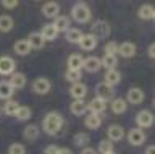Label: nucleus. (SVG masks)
<instances>
[{
    "mask_svg": "<svg viewBox=\"0 0 155 154\" xmlns=\"http://www.w3.org/2000/svg\"><path fill=\"white\" fill-rule=\"evenodd\" d=\"M63 123H65V118L60 112H48L42 120V130L47 135H57L61 130Z\"/></svg>",
    "mask_w": 155,
    "mask_h": 154,
    "instance_id": "obj_1",
    "label": "nucleus"
},
{
    "mask_svg": "<svg viewBox=\"0 0 155 154\" xmlns=\"http://www.w3.org/2000/svg\"><path fill=\"white\" fill-rule=\"evenodd\" d=\"M91 16H92V13H91V8H89L87 3L78 2V3L73 5V8H71V18L76 23H79V25H86V23L91 21Z\"/></svg>",
    "mask_w": 155,
    "mask_h": 154,
    "instance_id": "obj_2",
    "label": "nucleus"
},
{
    "mask_svg": "<svg viewBox=\"0 0 155 154\" xmlns=\"http://www.w3.org/2000/svg\"><path fill=\"white\" fill-rule=\"evenodd\" d=\"M110 33H111L110 25L105 20H97V21L92 23V26H91V34L95 36L97 39H105V37L110 36Z\"/></svg>",
    "mask_w": 155,
    "mask_h": 154,
    "instance_id": "obj_3",
    "label": "nucleus"
},
{
    "mask_svg": "<svg viewBox=\"0 0 155 154\" xmlns=\"http://www.w3.org/2000/svg\"><path fill=\"white\" fill-rule=\"evenodd\" d=\"M50 89H52V83L48 78H45V76H41V78H36L32 81V91L36 94L45 96V94L50 93Z\"/></svg>",
    "mask_w": 155,
    "mask_h": 154,
    "instance_id": "obj_4",
    "label": "nucleus"
},
{
    "mask_svg": "<svg viewBox=\"0 0 155 154\" xmlns=\"http://www.w3.org/2000/svg\"><path fill=\"white\" fill-rule=\"evenodd\" d=\"M136 123H137L139 128H150L153 125V114L150 110H139L137 115H136Z\"/></svg>",
    "mask_w": 155,
    "mask_h": 154,
    "instance_id": "obj_5",
    "label": "nucleus"
},
{
    "mask_svg": "<svg viewBox=\"0 0 155 154\" xmlns=\"http://www.w3.org/2000/svg\"><path fill=\"white\" fill-rule=\"evenodd\" d=\"M95 98L104 99L105 102H110L111 99L115 98V89L108 86L107 83H99L95 86Z\"/></svg>",
    "mask_w": 155,
    "mask_h": 154,
    "instance_id": "obj_6",
    "label": "nucleus"
},
{
    "mask_svg": "<svg viewBox=\"0 0 155 154\" xmlns=\"http://www.w3.org/2000/svg\"><path fill=\"white\" fill-rule=\"evenodd\" d=\"M128 141L131 146H140V144H144L145 141V133H144V130L142 128H131L129 132H128Z\"/></svg>",
    "mask_w": 155,
    "mask_h": 154,
    "instance_id": "obj_7",
    "label": "nucleus"
},
{
    "mask_svg": "<svg viewBox=\"0 0 155 154\" xmlns=\"http://www.w3.org/2000/svg\"><path fill=\"white\" fill-rule=\"evenodd\" d=\"M16 68V63L10 55H2L0 57V75L2 76H10Z\"/></svg>",
    "mask_w": 155,
    "mask_h": 154,
    "instance_id": "obj_8",
    "label": "nucleus"
},
{
    "mask_svg": "<svg viewBox=\"0 0 155 154\" xmlns=\"http://www.w3.org/2000/svg\"><path fill=\"white\" fill-rule=\"evenodd\" d=\"M136 52H137V47H136L134 42H121V44L118 46V50H116V54H118L120 57H123V59H131V57L136 55Z\"/></svg>",
    "mask_w": 155,
    "mask_h": 154,
    "instance_id": "obj_9",
    "label": "nucleus"
},
{
    "mask_svg": "<svg viewBox=\"0 0 155 154\" xmlns=\"http://www.w3.org/2000/svg\"><path fill=\"white\" fill-rule=\"evenodd\" d=\"M82 68H84L87 73H97L100 68H102V62L99 57L95 55H91V57H86L82 60Z\"/></svg>",
    "mask_w": 155,
    "mask_h": 154,
    "instance_id": "obj_10",
    "label": "nucleus"
},
{
    "mask_svg": "<svg viewBox=\"0 0 155 154\" xmlns=\"http://www.w3.org/2000/svg\"><path fill=\"white\" fill-rule=\"evenodd\" d=\"M107 105H108V102H105L104 99L100 98H94L91 99L89 102H87V112H92V114H99L102 115L107 110Z\"/></svg>",
    "mask_w": 155,
    "mask_h": 154,
    "instance_id": "obj_11",
    "label": "nucleus"
},
{
    "mask_svg": "<svg viewBox=\"0 0 155 154\" xmlns=\"http://www.w3.org/2000/svg\"><path fill=\"white\" fill-rule=\"evenodd\" d=\"M107 139H110V141H113V143H116V141H121V139L124 138V128L121 127V125H116V123H113V125H110L108 128H107Z\"/></svg>",
    "mask_w": 155,
    "mask_h": 154,
    "instance_id": "obj_12",
    "label": "nucleus"
},
{
    "mask_svg": "<svg viewBox=\"0 0 155 154\" xmlns=\"http://www.w3.org/2000/svg\"><path fill=\"white\" fill-rule=\"evenodd\" d=\"M144 98H145V94L140 88H131L128 91V94H126V102L131 105H137L144 101Z\"/></svg>",
    "mask_w": 155,
    "mask_h": 154,
    "instance_id": "obj_13",
    "label": "nucleus"
},
{
    "mask_svg": "<svg viewBox=\"0 0 155 154\" xmlns=\"http://www.w3.org/2000/svg\"><path fill=\"white\" fill-rule=\"evenodd\" d=\"M78 44H79V47L82 50H94L97 47V44H99V39L89 33V34H82V37L79 39Z\"/></svg>",
    "mask_w": 155,
    "mask_h": 154,
    "instance_id": "obj_14",
    "label": "nucleus"
},
{
    "mask_svg": "<svg viewBox=\"0 0 155 154\" xmlns=\"http://www.w3.org/2000/svg\"><path fill=\"white\" fill-rule=\"evenodd\" d=\"M58 13H60V5H58L57 2H47L44 3L42 7V15L48 18V20H55L58 16Z\"/></svg>",
    "mask_w": 155,
    "mask_h": 154,
    "instance_id": "obj_15",
    "label": "nucleus"
},
{
    "mask_svg": "<svg viewBox=\"0 0 155 154\" xmlns=\"http://www.w3.org/2000/svg\"><path fill=\"white\" fill-rule=\"evenodd\" d=\"M26 75L24 73H19V71H13L12 75H10V80H8V83L13 86L15 89H23L24 86H26Z\"/></svg>",
    "mask_w": 155,
    "mask_h": 154,
    "instance_id": "obj_16",
    "label": "nucleus"
},
{
    "mask_svg": "<svg viewBox=\"0 0 155 154\" xmlns=\"http://www.w3.org/2000/svg\"><path fill=\"white\" fill-rule=\"evenodd\" d=\"M84 125H86V128H89V130H99L100 125H102V117L99 114L87 112L86 118H84Z\"/></svg>",
    "mask_w": 155,
    "mask_h": 154,
    "instance_id": "obj_17",
    "label": "nucleus"
},
{
    "mask_svg": "<svg viewBox=\"0 0 155 154\" xmlns=\"http://www.w3.org/2000/svg\"><path fill=\"white\" fill-rule=\"evenodd\" d=\"M110 109L113 114L121 115V114L126 112V109H128V102H126V99H123V98H113L110 101Z\"/></svg>",
    "mask_w": 155,
    "mask_h": 154,
    "instance_id": "obj_18",
    "label": "nucleus"
},
{
    "mask_svg": "<svg viewBox=\"0 0 155 154\" xmlns=\"http://www.w3.org/2000/svg\"><path fill=\"white\" fill-rule=\"evenodd\" d=\"M28 42H29V46H31V49H36V50L45 47V39H44L42 34L37 31H34L28 36Z\"/></svg>",
    "mask_w": 155,
    "mask_h": 154,
    "instance_id": "obj_19",
    "label": "nucleus"
},
{
    "mask_svg": "<svg viewBox=\"0 0 155 154\" xmlns=\"http://www.w3.org/2000/svg\"><path fill=\"white\" fill-rule=\"evenodd\" d=\"M70 110L73 115H78V117L86 115L87 114V102L84 99H74L70 105Z\"/></svg>",
    "mask_w": 155,
    "mask_h": 154,
    "instance_id": "obj_20",
    "label": "nucleus"
},
{
    "mask_svg": "<svg viewBox=\"0 0 155 154\" xmlns=\"http://www.w3.org/2000/svg\"><path fill=\"white\" fill-rule=\"evenodd\" d=\"M70 94L73 99H84L87 96V86L84 83H73L70 88Z\"/></svg>",
    "mask_w": 155,
    "mask_h": 154,
    "instance_id": "obj_21",
    "label": "nucleus"
},
{
    "mask_svg": "<svg viewBox=\"0 0 155 154\" xmlns=\"http://www.w3.org/2000/svg\"><path fill=\"white\" fill-rule=\"evenodd\" d=\"M52 25L55 26V29H57L58 33H66L68 29H70V26H71V20H70L68 16L58 15L55 20H53Z\"/></svg>",
    "mask_w": 155,
    "mask_h": 154,
    "instance_id": "obj_22",
    "label": "nucleus"
},
{
    "mask_svg": "<svg viewBox=\"0 0 155 154\" xmlns=\"http://www.w3.org/2000/svg\"><path fill=\"white\" fill-rule=\"evenodd\" d=\"M120 81H121V73L116 68H111V70L105 71V81L104 83H107L108 86H111V88H115L116 84H120Z\"/></svg>",
    "mask_w": 155,
    "mask_h": 154,
    "instance_id": "obj_23",
    "label": "nucleus"
},
{
    "mask_svg": "<svg viewBox=\"0 0 155 154\" xmlns=\"http://www.w3.org/2000/svg\"><path fill=\"white\" fill-rule=\"evenodd\" d=\"M13 50H15V54L24 57V55L31 54L32 49H31V46H29L28 39H19V41H16V42L13 44Z\"/></svg>",
    "mask_w": 155,
    "mask_h": 154,
    "instance_id": "obj_24",
    "label": "nucleus"
},
{
    "mask_svg": "<svg viewBox=\"0 0 155 154\" xmlns=\"http://www.w3.org/2000/svg\"><path fill=\"white\" fill-rule=\"evenodd\" d=\"M153 15H155V10H153V5H150V3H144V5L139 7L137 10V16L140 20H153Z\"/></svg>",
    "mask_w": 155,
    "mask_h": 154,
    "instance_id": "obj_25",
    "label": "nucleus"
},
{
    "mask_svg": "<svg viewBox=\"0 0 155 154\" xmlns=\"http://www.w3.org/2000/svg\"><path fill=\"white\" fill-rule=\"evenodd\" d=\"M42 34V37L45 39V42L48 41H55L57 39V36H58V31L55 29V26L52 25V23H48V25H44V28L41 31H39Z\"/></svg>",
    "mask_w": 155,
    "mask_h": 154,
    "instance_id": "obj_26",
    "label": "nucleus"
},
{
    "mask_svg": "<svg viewBox=\"0 0 155 154\" xmlns=\"http://www.w3.org/2000/svg\"><path fill=\"white\" fill-rule=\"evenodd\" d=\"M39 133H41V128L32 123V125H28V127L24 128L23 138L26 139V141H36V139L39 138Z\"/></svg>",
    "mask_w": 155,
    "mask_h": 154,
    "instance_id": "obj_27",
    "label": "nucleus"
},
{
    "mask_svg": "<svg viewBox=\"0 0 155 154\" xmlns=\"http://www.w3.org/2000/svg\"><path fill=\"white\" fill-rule=\"evenodd\" d=\"M82 60H84V57L81 54H71L68 57V70H81L82 68Z\"/></svg>",
    "mask_w": 155,
    "mask_h": 154,
    "instance_id": "obj_28",
    "label": "nucleus"
},
{
    "mask_svg": "<svg viewBox=\"0 0 155 154\" xmlns=\"http://www.w3.org/2000/svg\"><path fill=\"white\" fill-rule=\"evenodd\" d=\"M15 94V88L8 81H0V99L2 101H7V99H12Z\"/></svg>",
    "mask_w": 155,
    "mask_h": 154,
    "instance_id": "obj_29",
    "label": "nucleus"
},
{
    "mask_svg": "<svg viewBox=\"0 0 155 154\" xmlns=\"http://www.w3.org/2000/svg\"><path fill=\"white\" fill-rule=\"evenodd\" d=\"M100 62H102V68H105V70L116 68V65H118V59H116V55H113V54H104Z\"/></svg>",
    "mask_w": 155,
    "mask_h": 154,
    "instance_id": "obj_30",
    "label": "nucleus"
},
{
    "mask_svg": "<svg viewBox=\"0 0 155 154\" xmlns=\"http://www.w3.org/2000/svg\"><path fill=\"white\" fill-rule=\"evenodd\" d=\"M82 33L81 29H78V28H70L66 33H65V36H66V41L70 42V44H78L79 42V39L82 37Z\"/></svg>",
    "mask_w": 155,
    "mask_h": 154,
    "instance_id": "obj_31",
    "label": "nucleus"
},
{
    "mask_svg": "<svg viewBox=\"0 0 155 154\" xmlns=\"http://www.w3.org/2000/svg\"><path fill=\"white\" fill-rule=\"evenodd\" d=\"M89 141H91L89 133H84V132H79L73 136V143H74V146H78V148H86Z\"/></svg>",
    "mask_w": 155,
    "mask_h": 154,
    "instance_id": "obj_32",
    "label": "nucleus"
},
{
    "mask_svg": "<svg viewBox=\"0 0 155 154\" xmlns=\"http://www.w3.org/2000/svg\"><path fill=\"white\" fill-rule=\"evenodd\" d=\"M15 26V21L10 15H2L0 16V33H10Z\"/></svg>",
    "mask_w": 155,
    "mask_h": 154,
    "instance_id": "obj_33",
    "label": "nucleus"
},
{
    "mask_svg": "<svg viewBox=\"0 0 155 154\" xmlns=\"http://www.w3.org/2000/svg\"><path fill=\"white\" fill-rule=\"evenodd\" d=\"M31 115H32V110L29 109L28 105H19L16 114H15V117H16L19 122H26V120L31 118Z\"/></svg>",
    "mask_w": 155,
    "mask_h": 154,
    "instance_id": "obj_34",
    "label": "nucleus"
},
{
    "mask_svg": "<svg viewBox=\"0 0 155 154\" xmlns=\"http://www.w3.org/2000/svg\"><path fill=\"white\" fill-rule=\"evenodd\" d=\"M19 107V104L16 102V101H13V99H7L5 101V104H3V109H2V112L5 115H15L16 114V110Z\"/></svg>",
    "mask_w": 155,
    "mask_h": 154,
    "instance_id": "obj_35",
    "label": "nucleus"
},
{
    "mask_svg": "<svg viewBox=\"0 0 155 154\" xmlns=\"http://www.w3.org/2000/svg\"><path fill=\"white\" fill-rule=\"evenodd\" d=\"M115 151V144L113 141L110 139H102L99 143V148H97V152L99 154H108V152H113Z\"/></svg>",
    "mask_w": 155,
    "mask_h": 154,
    "instance_id": "obj_36",
    "label": "nucleus"
},
{
    "mask_svg": "<svg viewBox=\"0 0 155 154\" xmlns=\"http://www.w3.org/2000/svg\"><path fill=\"white\" fill-rule=\"evenodd\" d=\"M82 78V73H81V70H66V73H65V80L66 81H70V83H79Z\"/></svg>",
    "mask_w": 155,
    "mask_h": 154,
    "instance_id": "obj_37",
    "label": "nucleus"
},
{
    "mask_svg": "<svg viewBox=\"0 0 155 154\" xmlns=\"http://www.w3.org/2000/svg\"><path fill=\"white\" fill-rule=\"evenodd\" d=\"M8 154H26V146L21 143H13L8 148Z\"/></svg>",
    "mask_w": 155,
    "mask_h": 154,
    "instance_id": "obj_38",
    "label": "nucleus"
},
{
    "mask_svg": "<svg viewBox=\"0 0 155 154\" xmlns=\"http://www.w3.org/2000/svg\"><path fill=\"white\" fill-rule=\"evenodd\" d=\"M116 50H118V44H116L115 41H108L105 44V47H104V52L105 54H113V55H116Z\"/></svg>",
    "mask_w": 155,
    "mask_h": 154,
    "instance_id": "obj_39",
    "label": "nucleus"
},
{
    "mask_svg": "<svg viewBox=\"0 0 155 154\" xmlns=\"http://www.w3.org/2000/svg\"><path fill=\"white\" fill-rule=\"evenodd\" d=\"M19 3V0H0V5L3 8H7V10H13V8H16Z\"/></svg>",
    "mask_w": 155,
    "mask_h": 154,
    "instance_id": "obj_40",
    "label": "nucleus"
},
{
    "mask_svg": "<svg viewBox=\"0 0 155 154\" xmlns=\"http://www.w3.org/2000/svg\"><path fill=\"white\" fill-rule=\"evenodd\" d=\"M57 152H58V146H55V144H50V146L44 149V154H57Z\"/></svg>",
    "mask_w": 155,
    "mask_h": 154,
    "instance_id": "obj_41",
    "label": "nucleus"
},
{
    "mask_svg": "<svg viewBox=\"0 0 155 154\" xmlns=\"http://www.w3.org/2000/svg\"><path fill=\"white\" fill-rule=\"evenodd\" d=\"M81 154H99V152H97V149H94V148H91V146H86V148H82Z\"/></svg>",
    "mask_w": 155,
    "mask_h": 154,
    "instance_id": "obj_42",
    "label": "nucleus"
},
{
    "mask_svg": "<svg viewBox=\"0 0 155 154\" xmlns=\"http://www.w3.org/2000/svg\"><path fill=\"white\" fill-rule=\"evenodd\" d=\"M147 55L150 57V59H153V57H155V44H153V42L149 46V49H147Z\"/></svg>",
    "mask_w": 155,
    "mask_h": 154,
    "instance_id": "obj_43",
    "label": "nucleus"
},
{
    "mask_svg": "<svg viewBox=\"0 0 155 154\" xmlns=\"http://www.w3.org/2000/svg\"><path fill=\"white\" fill-rule=\"evenodd\" d=\"M57 154H73V151L70 148H58V152Z\"/></svg>",
    "mask_w": 155,
    "mask_h": 154,
    "instance_id": "obj_44",
    "label": "nucleus"
},
{
    "mask_svg": "<svg viewBox=\"0 0 155 154\" xmlns=\"http://www.w3.org/2000/svg\"><path fill=\"white\" fill-rule=\"evenodd\" d=\"M153 149H155V148H153V144H150V146L145 149V154H153Z\"/></svg>",
    "mask_w": 155,
    "mask_h": 154,
    "instance_id": "obj_45",
    "label": "nucleus"
},
{
    "mask_svg": "<svg viewBox=\"0 0 155 154\" xmlns=\"http://www.w3.org/2000/svg\"><path fill=\"white\" fill-rule=\"evenodd\" d=\"M0 115H2V107H0Z\"/></svg>",
    "mask_w": 155,
    "mask_h": 154,
    "instance_id": "obj_46",
    "label": "nucleus"
},
{
    "mask_svg": "<svg viewBox=\"0 0 155 154\" xmlns=\"http://www.w3.org/2000/svg\"><path fill=\"white\" fill-rule=\"evenodd\" d=\"M108 154H116V152H115V151H113V152H108Z\"/></svg>",
    "mask_w": 155,
    "mask_h": 154,
    "instance_id": "obj_47",
    "label": "nucleus"
}]
</instances>
